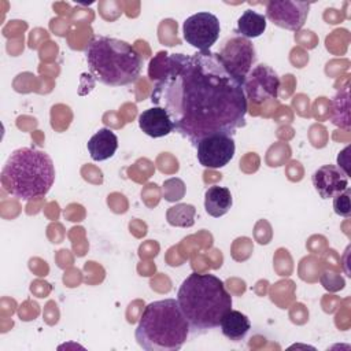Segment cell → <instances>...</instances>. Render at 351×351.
<instances>
[{
	"label": "cell",
	"mask_w": 351,
	"mask_h": 351,
	"mask_svg": "<svg viewBox=\"0 0 351 351\" xmlns=\"http://www.w3.org/2000/svg\"><path fill=\"white\" fill-rule=\"evenodd\" d=\"M148 74L155 81L152 104L167 111L174 130L192 145L215 133L233 136L245 125L248 104L243 82L226 69L218 52H159Z\"/></svg>",
	"instance_id": "6da1fadb"
},
{
	"label": "cell",
	"mask_w": 351,
	"mask_h": 351,
	"mask_svg": "<svg viewBox=\"0 0 351 351\" xmlns=\"http://www.w3.org/2000/svg\"><path fill=\"white\" fill-rule=\"evenodd\" d=\"M177 300L193 335L218 328L232 308V296L223 281L210 273L189 274L178 289Z\"/></svg>",
	"instance_id": "7a4b0ae2"
},
{
	"label": "cell",
	"mask_w": 351,
	"mask_h": 351,
	"mask_svg": "<svg viewBox=\"0 0 351 351\" xmlns=\"http://www.w3.org/2000/svg\"><path fill=\"white\" fill-rule=\"evenodd\" d=\"M0 180L7 193L29 202L49 192L55 181L53 162L44 151L22 147L11 152Z\"/></svg>",
	"instance_id": "3957f363"
},
{
	"label": "cell",
	"mask_w": 351,
	"mask_h": 351,
	"mask_svg": "<svg viewBox=\"0 0 351 351\" xmlns=\"http://www.w3.org/2000/svg\"><path fill=\"white\" fill-rule=\"evenodd\" d=\"M191 333L177 299L155 300L147 304L138 319L134 336L147 351H177Z\"/></svg>",
	"instance_id": "277c9868"
},
{
	"label": "cell",
	"mask_w": 351,
	"mask_h": 351,
	"mask_svg": "<svg viewBox=\"0 0 351 351\" xmlns=\"http://www.w3.org/2000/svg\"><path fill=\"white\" fill-rule=\"evenodd\" d=\"M88 67L96 81L107 86L133 84L141 73L143 59L126 41L95 36L85 49Z\"/></svg>",
	"instance_id": "5b68a950"
},
{
	"label": "cell",
	"mask_w": 351,
	"mask_h": 351,
	"mask_svg": "<svg viewBox=\"0 0 351 351\" xmlns=\"http://www.w3.org/2000/svg\"><path fill=\"white\" fill-rule=\"evenodd\" d=\"M219 32V19L207 11L188 16L182 25L185 41L199 51H208L217 43Z\"/></svg>",
	"instance_id": "8992f818"
},
{
	"label": "cell",
	"mask_w": 351,
	"mask_h": 351,
	"mask_svg": "<svg viewBox=\"0 0 351 351\" xmlns=\"http://www.w3.org/2000/svg\"><path fill=\"white\" fill-rule=\"evenodd\" d=\"M218 53L226 69L244 82V78L255 63V49L251 41L234 34L225 40Z\"/></svg>",
	"instance_id": "52a82bcc"
},
{
	"label": "cell",
	"mask_w": 351,
	"mask_h": 351,
	"mask_svg": "<svg viewBox=\"0 0 351 351\" xmlns=\"http://www.w3.org/2000/svg\"><path fill=\"white\" fill-rule=\"evenodd\" d=\"M197 160L202 166L210 169H219L226 166L236 151L234 140L230 134L215 133L203 137L197 145Z\"/></svg>",
	"instance_id": "ba28073f"
},
{
	"label": "cell",
	"mask_w": 351,
	"mask_h": 351,
	"mask_svg": "<svg viewBox=\"0 0 351 351\" xmlns=\"http://www.w3.org/2000/svg\"><path fill=\"white\" fill-rule=\"evenodd\" d=\"M243 86L247 100L261 104L267 99H277L280 78L267 64H258L250 70Z\"/></svg>",
	"instance_id": "9c48e42d"
},
{
	"label": "cell",
	"mask_w": 351,
	"mask_h": 351,
	"mask_svg": "<svg viewBox=\"0 0 351 351\" xmlns=\"http://www.w3.org/2000/svg\"><path fill=\"white\" fill-rule=\"evenodd\" d=\"M310 3L296 0H271L266 3V19L276 26L298 32L306 22Z\"/></svg>",
	"instance_id": "30bf717a"
},
{
	"label": "cell",
	"mask_w": 351,
	"mask_h": 351,
	"mask_svg": "<svg viewBox=\"0 0 351 351\" xmlns=\"http://www.w3.org/2000/svg\"><path fill=\"white\" fill-rule=\"evenodd\" d=\"M311 181L322 199L335 197L348 188V176L335 165H324L318 167L314 171Z\"/></svg>",
	"instance_id": "8fae6325"
},
{
	"label": "cell",
	"mask_w": 351,
	"mask_h": 351,
	"mask_svg": "<svg viewBox=\"0 0 351 351\" xmlns=\"http://www.w3.org/2000/svg\"><path fill=\"white\" fill-rule=\"evenodd\" d=\"M138 126L147 136L154 138L165 137L174 130V123L167 111L156 106L144 110L138 115Z\"/></svg>",
	"instance_id": "7c38bea8"
},
{
	"label": "cell",
	"mask_w": 351,
	"mask_h": 351,
	"mask_svg": "<svg viewBox=\"0 0 351 351\" xmlns=\"http://www.w3.org/2000/svg\"><path fill=\"white\" fill-rule=\"evenodd\" d=\"M86 147L90 158L96 162H101L110 159L115 154L118 148V137L111 129L101 128L89 138Z\"/></svg>",
	"instance_id": "4fadbf2b"
},
{
	"label": "cell",
	"mask_w": 351,
	"mask_h": 351,
	"mask_svg": "<svg viewBox=\"0 0 351 351\" xmlns=\"http://www.w3.org/2000/svg\"><path fill=\"white\" fill-rule=\"evenodd\" d=\"M232 193L226 186L213 185L204 193V208L208 215L219 218L232 207Z\"/></svg>",
	"instance_id": "5bb4252c"
},
{
	"label": "cell",
	"mask_w": 351,
	"mask_h": 351,
	"mask_svg": "<svg viewBox=\"0 0 351 351\" xmlns=\"http://www.w3.org/2000/svg\"><path fill=\"white\" fill-rule=\"evenodd\" d=\"M223 336L232 341H240L251 329V322L245 314L237 310H229L219 322Z\"/></svg>",
	"instance_id": "9a60e30c"
},
{
	"label": "cell",
	"mask_w": 351,
	"mask_h": 351,
	"mask_svg": "<svg viewBox=\"0 0 351 351\" xmlns=\"http://www.w3.org/2000/svg\"><path fill=\"white\" fill-rule=\"evenodd\" d=\"M266 16L254 10H245L237 21V27L234 33L244 38H255L263 34L266 30Z\"/></svg>",
	"instance_id": "2e32d148"
},
{
	"label": "cell",
	"mask_w": 351,
	"mask_h": 351,
	"mask_svg": "<svg viewBox=\"0 0 351 351\" xmlns=\"http://www.w3.org/2000/svg\"><path fill=\"white\" fill-rule=\"evenodd\" d=\"M196 214V208L192 204L181 203L177 206H173L167 211V221L173 226H182L188 228L193 225V218Z\"/></svg>",
	"instance_id": "e0dca14e"
},
{
	"label": "cell",
	"mask_w": 351,
	"mask_h": 351,
	"mask_svg": "<svg viewBox=\"0 0 351 351\" xmlns=\"http://www.w3.org/2000/svg\"><path fill=\"white\" fill-rule=\"evenodd\" d=\"M335 213L340 217L348 218L351 215V203H350V188H346L341 193L333 197Z\"/></svg>",
	"instance_id": "ac0fdd59"
}]
</instances>
